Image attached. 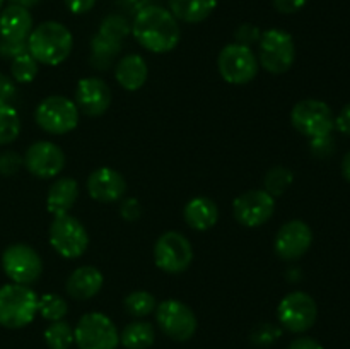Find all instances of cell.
<instances>
[{
  "label": "cell",
  "mask_w": 350,
  "mask_h": 349,
  "mask_svg": "<svg viewBox=\"0 0 350 349\" xmlns=\"http://www.w3.org/2000/svg\"><path fill=\"white\" fill-rule=\"evenodd\" d=\"M232 212L239 224L246 226V228H258L273 216L275 201L267 190L253 188L234 198Z\"/></svg>",
  "instance_id": "cell-14"
},
{
  "label": "cell",
  "mask_w": 350,
  "mask_h": 349,
  "mask_svg": "<svg viewBox=\"0 0 350 349\" xmlns=\"http://www.w3.org/2000/svg\"><path fill=\"white\" fill-rule=\"evenodd\" d=\"M67 301L60 296V294L48 293L38 300V311L41 313V317L44 320L50 322H58L67 315Z\"/></svg>",
  "instance_id": "cell-30"
},
{
  "label": "cell",
  "mask_w": 350,
  "mask_h": 349,
  "mask_svg": "<svg viewBox=\"0 0 350 349\" xmlns=\"http://www.w3.org/2000/svg\"><path fill=\"white\" fill-rule=\"evenodd\" d=\"M335 129L340 133H344V135L350 137V103L342 108V112L335 118Z\"/></svg>",
  "instance_id": "cell-41"
},
{
  "label": "cell",
  "mask_w": 350,
  "mask_h": 349,
  "mask_svg": "<svg viewBox=\"0 0 350 349\" xmlns=\"http://www.w3.org/2000/svg\"><path fill=\"white\" fill-rule=\"evenodd\" d=\"M98 33L105 34V36L108 38H113V40L116 41H122L123 43V40L132 33V26H130V23L123 16H120V14H111V16L103 19Z\"/></svg>",
  "instance_id": "cell-33"
},
{
  "label": "cell",
  "mask_w": 350,
  "mask_h": 349,
  "mask_svg": "<svg viewBox=\"0 0 350 349\" xmlns=\"http://www.w3.org/2000/svg\"><path fill=\"white\" fill-rule=\"evenodd\" d=\"M217 7V0H170V9L176 19L197 24L207 19Z\"/></svg>",
  "instance_id": "cell-24"
},
{
  "label": "cell",
  "mask_w": 350,
  "mask_h": 349,
  "mask_svg": "<svg viewBox=\"0 0 350 349\" xmlns=\"http://www.w3.org/2000/svg\"><path fill=\"white\" fill-rule=\"evenodd\" d=\"M75 344L79 349H116L120 332L109 317L99 311L85 313L74 328Z\"/></svg>",
  "instance_id": "cell-5"
},
{
  "label": "cell",
  "mask_w": 350,
  "mask_h": 349,
  "mask_svg": "<svg viewBox=\"0 0 350 349\" xmlns=\"http://www.w3.org/2000/svg\"><path fill=\"white\" fill-rule=\"evenodd\" d=\"M280 334H282V328L277 327V325L260 324L253 328L250 339H252L253 344L258 346V348H269V346H272L273 342L280 337Z\"/></svg>",
  "instance_id": "cell-34"
},
{
  "label": "cell",
  "mask_w": 350,
  "mask_h": 349,
  "mask_svg": "<svg viewBox=\"0 0 350 349\" xmlns=\"http://www.w3.org/2000/svg\"><path fill=\"white\" fill-rule=\"evenodd\" d=\"M156 320L167 337L185 342L197 332V317L188 305L178 300H164L156 307Z\"/></svg>",
  "instance_id": "cell-13"
},
{
  "label": "cell",
  "mask_w": 350,
  "mask_h": 349,
  "mask_svg": "<svg viewBox=\"0 0 350 349\" xmlns=\"http://www.w3.org/2000/svg\"><path fill=\"white\" fill-rule=\"evenodd\" d=\"M185 221L197 231H207L215 226L219 219V209L208 197H195L185 205Z\"/></svg>",
  "instance_id": "cell-23"
},
{
  "label": "cell",
  "mask_w": 350,
  "mask_h": 349,
  "mask_svg": "<svg viewBox=\"0 0 350 349\" xmlns=\"http://www.w3.org/2000/svg\"><path fill=\"white\" fill-rule=\"evenodd\" d=\"M277 317L286 331L294 332V334L306 332L317 322V301L304 291H294L282 298L277 308Z\"/></svg>",
  "instance_id": "cell-12"
},
{
  "label": "cell",
  "mask_w": 350,
  "mask_h": 349,
  "mask_svg": "<svg viewBox=\"0 0 350 349\" xmlns=\"http://www.w3.org/2000/svg\"><path fill=\"white\" fill-rule=\"evenodd\" d=\"M74 48L72 33L57 21H46L31 31L27 38V51L38 60V64L60 65L70 55Z\"/></svg>",
  "instance_id": "cell-2"
},
{
  "label": "cell",
  "mask_w": 350,
  "mask_h": 349,
  "mask_svg": "<svg viewBox=\"0 0 350 349\" xmlns=\"http://www.w3.org/2000/svg\"><path fill=\"white\" fill-rule=\"evenodd\" d=\"M313 233L304 221L293 219L279 229L273 242L275 253L282 260H297L310 250Z\"/></svg>",
  "instance_id": "cell-16"
},
{
  "label": "cell",
  "mask_w": 350,
  "mask_h": 349,
  "mask_svg": "<svg viewBox=\"0 0 350 349\" xmlns=\"http://www.w3.org/2000/svg\"><path fill=\"white\" fill-rule=\"evenodd\" d=\"M123 307H125L129 315L142 318L147 317L149 313H152V311L156 310L157 303L154 294L147 293V291H133V293H130L129 296L123 300Z\"/></svg>",
  "instance_id": "cell-29"
},
{
  "label": "cell",
  "mask_w": 350,
  "mask_h": 349,
  "mask_svg": "<svg viewBox=\"0 0 350 349\" xmlns=\"http://www.w3.org/2000/svg\"><path fill=\"white\" fill-rule=\"evenodd\" d=\"M44 342L50 349H68L75 342L74 328L64 320L51 322L44 331Z\"/></svg>",
  "instance_id": "cell-28"
},
{
  "label": "cell",
  "mask_w": 350,
  "mask_h": 349,
  "mask_svg": "<svg viewBox=\"0 0 350 349\" xmlns=\"http://www.w3.org/2000/svg\"><path fill=\"white\" fill-rule=\"evenodd\" d=\"M10 75H12V81L16 82H23V84L33 82L34 77L38 75V60L29 51L19 55V57H16L12 60Z\"/></svg>",
  "instance_id": "cell-31"
},
{
  "label": "cell",
  "mask_w": 350,
  "mask_h": 349,
  "mask_svg": "<svg viewBox=\"0 0 350 349\" xmlns=\"http://www.w3.org/2000/svg\"><path fill=\"white\" fill-rule=\"evenodd\" d=\"M262 38V31L255 26V24H241V26L236 29L234 33V40L238 44H243V47L252 48L253 44H256Z\"/></svg>",
  "instance_id": "cell-35"
},
{
  "label": "cell",
  "mask_w": 350,
  "mask_h": 349,
  "mask_svg": "<svg viewBox=\"0 0 350 349\" xmlns=\"http://www.w3.org/2000/svg\"><path fill=\"white\" fill-rule=\"evenodd\" d=\"M120 214L126 221H137L142 214V207H140V202L137 198H126L120 205Z\"/></svg>",
  "instance_id": "cell-38"
},
{
  "label": "cell",
  "mask_w": 350,
  "mask_h": 349,
  "mask_svg": "<svg viewBox=\"0 0 350 349\" xmlns=\"http://www.w3.org/2000/svg\"><path fill=\"white\" fill-rule=\"evenodd\" d=\"M342 173H344L345 180L350 181V151L345 154L344 161H342Z\"/></svg>",
  "instance_id": "cell-46"
},
{
  "label": "cell",
  "mask_w": 350,
  "mask_h": 349,
  "mask_svg": "<svg viewBox=\"0 0 350 349\" xmlns=\"http://www.w3.org/2000/svg\"><path fill=\"white\" fill-rule=\"evenodd\" d=\"M50 243L64 259H79L89 246V233L79 219L72 216H55L50 224Z\"/></svg>",
  "instance_id": "cell-8"
},
{
  "label": "cell",
  "mask_w": 350,
  "mask_h": 349,
  "mask_svg": "<svg viewBox=\"0 0 350 349\" xmlns=\"http://www.w3.org/2000/svg\"><path fill=\"white\" fill-rule=\"evenodd\" d=\"M96 0H65V5L68 7L72 14H85L94 7Z\"/></svg>",
  "instance_id": "cell-43"
},
{
  "label": "cell",
  "mask_w": 350,
  "mask_h": 349,
  "mask_svg": "<svg viewBox=\"0 0 350 349\" xmlns=\"http://www.w3.org/2000/svg\"><path fill=\"white\" fill-rule=\"evenodd\" d=\"M147 64L140 55L130 53L120 58L115 68V77L118 84L126 91H137L142 88L147 81Z\"/></svg>",
  "instance_id": "cell-22"
},
{
  "label": "cell",
  "mask_w": 350,
  "mask_h": 349,
  "mask_svg": "<svg viewBox=\"0 0 350 349\" xmlns=\"http://www.w3.org/2000/svg\"><path fill=\"white\" fill-rule=\"evenodd\" d=\"M38 294L24 284H3L0 287V325L5 328H23L38 313Z\"/></svg>",
  "instance_id": "cell-3"
},
{
  "label": "cell",
  "mask_w": 350,
  "mask_h": 349,
  "mask_svg": "<svg viewBox=\"0 0 350 349\" xmlns=\"http://www.w3.org/2000/svg\"><path fill=\"white\" fill-rule=\"evenodd\" d=\"M311 147H313V153L317 156H328L334 151V140L330 139V135L320 137V139H311Z\"/></svg>",
  "instance_id": "cell-40"
},
{
  "label": "cell",
  "mask_w": 350,
  "mask_h": 349,
  "mask_svg": "<svg viewBox=\"0 0 350 349\" xmlns=\"http://www.w3.org/2000/svg\"><path fill=\"white\" fill-rule=\"evenodd\" d=\"M21 118L10 103L0 101V146L14 142L19 137Z\"/></svg>",
  "instance_id": "cell-27"
},
{
  "label": "cell",
  "mask_w": 350,
  "mask_h": 349,
  "mask_svg": "<svg viewBox=\"0 0 350 349\" xmlns=\"http://www.w3.org/2000/svg\"><path fill=\"white\" fill-rule=\"evenodd\" d=\"M156 341V331L149 322H132L120 334V342L126 349H147Z\"/></svg>",
  "instance_id": "cell-26"
},
{
  "label": "cell",
  "mask_w": 350,
  "mask_h": 349,
  "mask_svg": "<svg viewBox=\"0 0 350 349\" xmlns=\"http://www.w3.org/2000/svg\"><path fill=\"white\" fill-rule=\"evenodd\" d=\"M33 31V16L26 7L10 3L0 10V38L10 41H27Z\"/></svg>",
  "instance_id": "cell-19"
},
{
  "label": "cell",
  "mask_w": 350,
  "mask_h": 349,
  "mask_svg": "<svg viewBox=\"0 0 350 349\" xmlns=\"http://www.w3.org/2000/svg\"><path fill=\"white\" fill-rule=\"evenodd\" d=\"M258 64L272 74H284L296 60V44L284 29H269L258 41Z\"/></svg>",
  "instance_id": "cell-4"
},
{
  "label": "cell",
  "mask_w": 350,
  "mask_h": 349,
  "mask_svg": "<svg viewBox=\"0 0 350 349\" xmlns=\"http://www.w3.org/2000/svg\"><path fill=\"white\" fill-rule=\"evenodd\" d=\"M2 269L5 276L16 284H33L43 272V260L33 246L26 243H14L2 253Z\"/></svg>",
  "instance_id": "cell-9"
},
{
  "label": "cell",
  "mask_w": 350,
  "mask_h": 349,
  "mask_svg": "<svg viewBox=\"0 0 350 349\" xmlns=\"http://www.w3.org/2000/svg\"><path fill=\"white\" fill-rule=\"evenodd\" d=\"M38 2H40V0H10V3H14V5L26 7V9H29V7H34Z\"/></svg>",
  "instance_id": "cell-47"
},
{
  "label": "cell",
  "mask_w": 350,
  "mask_h": 349,
  "mask_svg": "<svg viewBox=\"0 0 350 349\" xmlns=\"http://www.w3.org/2000/svg\"><path fill=\"white\" fill-rule=\"evenodd\" d=\"M132 33L137 43L152 53H167L180 43L181 29L176 17L159 5H147L135 14Z\"/></svg>",
  "instance_id": "cell-1"
},
{
  "label": "cell",
  "mask_w": 350,
  "mask_h": 349,
  "mask_svg": "<svg viewBox=\"0 0 350 349\" xmlns=\"http://www.w3.org/2000/svg\"><path fill=\"white\" fill-rule=\"evenodd\" d=\"M14 92H16V86H14L12 79L7 77L5 74H0V101L9 103Z\"/></svg>",
  "instance_id": "cell-42"
},
{
  "label": "cell",
  "mask_w": 350,
  "mask_h": 349,
  "mask_svg": "<svg viewBox=\"0 0 350 349\" xmlns=\"http://www.w3.org/2000/svg\"><path fill=\"white\" fill-rule=\"evenodd\" d=\"M27 171L38 178H53L65 168V153L57 144L40 140L29 146L24 156Z\"/></svg>",
  "instance_id": "cell-15"
},
{
  "label": "cell",
  "mask_w": 350,
  "mask_h": 349,
  "mask_svg": "<svg viewBox=\"0 0 350 349\" xmlns=\"http://www.w3.org/2000/svg\"><path fill=\"white\" fill-rule=\"evenodd\" d=\"M294 180L293 171L287 170L284 166H275L267 173L265 177V190L269 192L272 197H279L282 195L287 188L291 187Z\"/></svg>",
  "instance_id": "cell-32"
},
{
  "label": "cell",
  "mask_w": 350,
  "mask_h": 349,
  "mask_svg": "<svg viewBox=\"0 0 350 349\" xmlns=\"http://www.w3.org/2000/svg\"><path fill=\"white\" fill-rule=\"evenodd\" d=\"M289 349H323V346L311 337H297L291 342Z\"/></svg>",
  "instance_id": "cell-44"
},
{
  "label": "cell",
  "mask_w": 350,
  "mask_h": 349,
  "mask_svg": "<svg viewBox=\"0 0 350 349\" xmlns=\"http://www.w3.org/2000/svg\"><path fill=\"white\" fill-rule=\"evenodd\" d=\"M23 161V157L17 153H14V151H5V153H2L0 154V174H3V177L16 174L17 171H19Z\"/></svg>",
  "instance_id": "cell-36"
},
{
  "label": "cell",
  "mask_w": 350,
  "mask_h": 349,
  "mask_svg": "<svg viewBox=\"0 0 350 349\" xmlns=\"http://www.w3.org/2000/svg\"><path fill=\"white\" fill-rule=\"evenodd\" d=\"M23 53H27V41H10L0 38V57L14 60Z\"/></svg>",
  "instance_id": "cell-37"
},
{
  "label": "cell",
  "mask_w": 350,
  "mask_h": 349,
  "mask_svg": "<svg viewBox=\"0 0 350 349\" xmlns=\"http://www.w3.org/2000/svg\"><path fill=\"white\" fill-rule=\"evenodd\" d=\"M88 192L96 202L111 204L125 195L126 181L120 171L113 168H99L89 174Z\"/></svg>",
  "instance_id": "cell-18"
},
{
  "label": "cell",
  "mask_w": 350,
  "mask_h": 349,
  "mask_svg": "<svg viewBox=\"0 0 350 349\" xmlns=\"http://www.w3.org/2000/svg\"><path fill=\"white\" fill-rule=\"evenodd\" d=\"M258 60L252 48L232 43L221 50L217 58L219 74L229 84H248L258 74Z\"/></svg>",
  "instance_id": "cell-10"
},
{
  "label": "cell",
  "mask_w": 350,
  "mask_h": 349,
  "mask_svg": "<svg viewBox=\"0 0 350 349\" xmlns=\"http://www.w3.org/2000/svg\"><path fill=\"white\" fill-rule=\"evenodd\" d=\"M75 105L88 116H101L111 105V89L99 77L82 79L75 91Z\"/></svg>",
  "instance_id": "cell-17"
},
{
  "label": "cell",
  "mask_w": 350,
  "mask_h": 349,
  "mask_svg": "<svg viewBox=\"0 0 350 349\" xmlns=\"http://www.w3.org/2000/svg\"><path fill=\"white\" fill-rule=\"evenodd\" d=\"M105 277L98 267L82 266L75 269L67 279V293L74 300H91L101 291Z\"/></svg>",
  "instance_id": "cell-20"
},
{
  "label": "cell",
  "mask_w": 350,
  "mask_h": 349,
  "mask_svg": "<svg viewBox=\"0 0 350 349\" xmlns=\"http://www.w3.org/2000/svg\"><path fill=\"white\" fill-rule=\"evenodd\" d=\"M193 260V248L185 235L178 231H166L154 245V262L167 274H181Z\"/></svg>",
  "instance_id": "cell-11"
},
{
  "label": "cell",
  "mask_w": 350,
  "mask_h": 349,
  "mask_svg": "<svg viewBox=\"0 0 350 349\" xmlns=\"http://www.w3.org/2000/svg\"><path fill=\"white\" fill-rule=\"evenodd\" d=\"M118 5H122L123 9H126L129 12H139L144 7L149 5V0H116Z\"/></svg>",
  "instance_id": "cell-45"
},
{
  "label": "cell",
  "mask_w": 350,
  "mask_h": 349,
  "mask_svg": "<svg viewBox=\"0 0 350 349\" xmlns=\"http://www.w3.org/2000/svg\"><path fill=\"white\" fill-rule=\"evenodd\" d=\"M293 127L310 139L330 135L335 129V116L330 106L320 99H303L291 112Z\"/></svg>",
  "instance_id": "cell-6"
},
{
  "label": "cell",
  "mask_w": 350,
  "mask_h": 349,
  "mask_svg": "<svg viewBox=\"0 0 350 349\" xmlns=\"http://www.w3.org/2000/svg\"><path fill=\"white\" fill-rule=\"evenodd\" d=\"M2 7H3V0H0V10H2Z\"/></svg>",
  "instance_id": "cell-48"
},
{
  "label": "cell",
  "mask_w": 350,
  "mask_h": 349,
  "mask_svg": "<svg viewBox=\"0 0 350 349\" xmlns=\"http://www.w3.org/2000/svg\"><path fill=\"white\" fill-rule=\"evenodd\" d=\"M308 0H273V5L282 14H294L303 9Z\"/></svg>",
  "instance_id": "cell-39"
},
{
  "label": "cell",
  "mask_w": 350,
  "mask_h": 349,
  "mask_svg": "<svg viewBox=\"0 0 350 349\" xmlns=\"http://www.w3.org/2000/svg\"><path fill=\"white\" fill-rule=\"evenodd\" d=\"M34 118L44 132L62 135L79 125V108L65 96H48L38 105Z\"/></svg>",
  "instance_id": "cell-7"
},
{
  "label": "cell",
  "mask_w": 350,
  "mask_h": 349,
  "mask_svg": "<svg viewBox=\"0 0 350 349\" xmlns=\"http://www.w3.org/2000/svg\"><path fill=\"white\" fill-rule=\"evenodd\" d=\"M122 50V41H116L113 38L105 36L98 33L91 41V64L98 70H106L115 64Z\"/></svg>",
  "instance_id": "cell-25"
},
{
  "label": "cell",
  "mask_w": 350,
  "mask_h": 349,
  "mask_svg": "<svg viewBox=\"0 0 350 349\" xmlns=\"http://www.w3.org/2000/svg\"><path fill=\"white\" fill-rule=\"evenodd\" d=\"M79 198V183L74 178H58L46 195V209L53 216L68 214Z\"/></svg>",
  "instance_id": "cell-21"
}]
</instances>
